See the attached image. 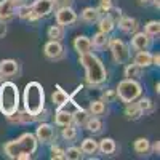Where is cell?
I'll list each match as a JSON object with an SVG mask.
<instances>
[{
    "mask_svg": "<svg viewBox=\"0 0 160 160\" xmlns=\"http://www.w3.org/2000/svg\"><path fill=\"white\" fill-rule=\"evenodd\" d=\"M80 64L85 68L87 72V82L91 85H101L106 82L108 78V72L106 68L102 66V62L91 53H85V55H80Z\"/></svg>",
    "mask_w": 160,
    "mask_h": 160,
    "instance_id": "6da1fadb",
    "label": "cell"
},
{
    "mask_svg": "<svg viewBox=\"0 0 160 160\" xmlns=\"http://www.w3.org/2000/svg\"><path fill=\"white\" fill-rule=\"evenodd\" d=\"M45 106V91L38 82H31L24 88V109L32 115H37Z\"/></svg>",
    "mask_w": 160,
    "mask_h": 160,
    "instance_id": "7a4b0ae2",
    "label": "cell"
},
{
    "mask_svg": "<svg viewBox=\"0 0 160 160\" xmlns=\"http://www.w3.org/2000/svg\"><path fill=\"white\" fill-rule=\"evenodd\" d=\"M3 151L10 158H18L21 154L32 155L37 151V138L34 135H31V133H24L18 139L7 142Z\"/></svg>",
    "mask_w": 160,
    "mask_h": 160,
    "instance_id": "3957f363",
    "label": "cell"
},
{
    "mask_svg": "<svg viewBox=\"0 0 160 160\" xmlns=\"http://www.w3.org/2000/svg\"><path fill=\"white\" fill-rule=\"evenodd\" d=\"M2 85V83H0ZM19 108V91L13 82H7L0 87V112L3 115H11L18 112Z\"/></svg>",
    "mask_w": 160,
    "mask_h": 160,
    "instance_id": "277c9868",
    "label": "cell"
},
{
    "mask_svg": "<svg viewBox=\"0 0 160 160\" xmlns=\"http://www.w3.org/2000/svg\"><path fill=\"white\" fill-rule=\"evenodd\" d=\"M117 96L122 99L123 102H133L135 99H138L141 96V85L136 82L135 78H127L122 80L117 87Z\"/></svg>",
    "mask_w": 160,
    "mask_h": 160,
    "instance_id": "5b68a950",
    "label": "cell"
},
{
    "mask_svg": "<svg viewBox=\"0 0 160 160\" xmlns=\"http://www.w3.org/2000/svg\"><path fill=\"white\" fill-rule=\"evenodd\" d=\"M109 48L112 51V56H114V61L118 62V64H125L128 59H130V51H128V47L125 42L118 38H112L109 40Z\"/></svg>",
    "mask_w": 160,
    "mask_h": 160,
    "instance_id": "8992f818",
    "label": "cell"
},
{
    "mask_svg": "<svg viewBox=\"0 0 160 160\" xmlns=\"http://www.w3.org/2000/svg\"><path fill=\"white\" fill-rule=\"evenodd\" d=\"M77 21V13L71 7H61L56 11V22L59 26H71Z\"/></svg>",
    "mask_w": 160,
    "mask_h": 160,
    "instance_id": "52a82bcc",
    "label": "cell"
},
{
    "mask_svg": "<svg viewBox=\"0 0 160 160\" xmlns=\"http://www.w3.org/2000/svg\"><path fill=\"white\" fill-rule=\"evenodd\" d=\"M53 7H55L53 0H35L34 5L31 7V11H34L38 18H42V16L50 15V13L53 11Z\"/></svg>",
    "mask_w": 160,
    "mask_h": 160,
    "instance_id": "ba28073f",
    "label": "cell"
},
{
    "mask_svg": "<svg viewBox=\"0 0 160 160\" xmlns=\"http://www.w3.org/2000/svg\"><path fill=\"white\" fill-rule=\"evenodd\" d=\"M35 136H37V141L48 144V142H51L53 139H55V130H53V127L48 125V123H40L37 127Z\"/></svg>",
    "mask_w": 160,
    "mask_h": 160,
    "instance_id": "9c48e42d",
    "label": "cell"
},
{
    "mask_svg": "<svg viewBox=\"0 0 160 160\" xmlns=\"http://www.w3.org/2000/svg\"><path fill=\"white\" fill-rule=\"evenodd\" d=\"M43 53L48 59H59L62 58V45L58 40H50L43 48Z\"/></svg>",
    "mask_w": 160,
    "mask_h": 160,
    "instance_id": "30bf717a",
    "label": "cell"
},
{
    "mask_svg": "<svg viewBox=\"0 0 160 160\" xmlns=\"http://www.w3.org/2000/svg\"><path fill=\"white\" fill-rule=\"evenodd\" d=\"M149 37L151 35L144 34V32L136 34L135 37L131 38V47L135 48V50H138V51H146V50L151 47V38Z\"/></svg>",
    "mask_w": 160,
    "mask_h": 160,
    "instance_id": "8fae6325",
    "label": "cell"
},
{
    "mask_svg": "<svg viewBox=\"0 0 160 160\" xmlns=\"http://www.w3.org/2000/svg\"><path fill=\"white\" fill-rule=\"evenodd\" d=\"M16 5L11 0H2L0 2V21H8L15 15Z\"/></svg>",
    "mask_w": 160,
    "mask_h": 160,
    "instance_id": "7c38bea8",
    "label": "cell"
},
{
    "mask_svg": "<svg viewBox=\"0 0 160 160\" xmlns=\"http://www.w3.org/2000/svg\"><path fill=\"white\" fill-rule=\"evenodd\" d=\"M91 40L85 35H78L75 40H74V48L78 55H85V53H90L91 50Z\"/></svg>",
    "mask_w": 160,
    "mask_h": 160,
    "instance_id": "4fadbf2b",
    "label": "cell"
},
{
    "mask_svg": "<svg viewBox=\"0 0 160 160\" xmlns=\"http://www.w3.org/2000/svg\"><path fill=\"white\" fill-rule=\"evenodd\" d=\"M18 72V62L13 59H3L0 62V74L3 77H11Z\"/></svg>",
    "mask_w": 160,
    "mask_h": 160,
    "instance_id": "5bb4252c",
    "label": "cell"
},
{
    "mask_svg": "<svg viewBox=\"0 0 160 160\" xmlns=\"http://www.w3.org/2000/svg\"><path fill=\"white\" fill-rule=\"evenodd\" d=\"M135 64H138L139 68H149V66H152V55L148 50L139 51L135 56Z\"/></svg>",
    "mask_w": 160,
    "mask_h": 160,
    "instance_id": "9a60e30c",
    "label": "cell"
},
{
    "mask_svg": "<svg viewBox=\"0 0 160 160\" xmlns=\"http://www.w3.org/2000/svg\"><path fill=\"white\" fill-rule=\"evenodd\" d=\"M115 149H117L115 141H114V139H111V138H104V139L98 144V151H101V152H102V154H106V155L114 154V152H115Z\"/></svg>",
    "mask_w": 160,
    "mask_h": 160,
    "instance_id": "2e32d148",
    "label": "cell"
},
{
    "mask_svg": "<svg viewBox=\"0 0 160 160\" xmlns=\"http://www.w3.org/2000/svg\"><path fill=\"white\" fill-rule=\"evenodd\" d=\"M135 151H136V154H139V155H146V154H149V151H151V142L146 139V138H138L136 141H135Z\"/></svg>",
    "mask_w": 160,
    "mask_h": 160,
    "instance_id": "e0dca14e",
    "label": "cell"
},
{
    "mask_svg": "<svg viewBox=\"0 0 160 160\" xmlns=\"http://www.w3.org/2000/svg\"><path fill=\"white\" fill-rule=\"evenodd\" d=\"M125 115L128 120H138L142 115V111L138 108V104H131L127 102V108H125Z\"/></svg>",
    "mask_w": 160,
    "mask_h": 160,
    "instance_id": "ac0fdd59",
    "label": "cell"
},
{
    "mask_svg": "<svg viewBox=\"0 0 160 160\" xmlns=\"http://www.w3.org/2000/svg\"><path fill=\"white\" fill-rule=\"evenodd\" d=\"M80 151H82V154H88V155L96 154V151H98V142L93 139V138H87V139L82 142V148H80Z\"/></svg>",
    "mask_w": 160,
    "mask_h": 160,
    "instance_id": "d6986e66",
    "label": "cell"
},
{
    "mask_svg": "<svg viewBox=\"0 0 160 160\" xmlns=\"http://www.w3.org/2000/svg\"><path fill=\"white\" fill-rule=\"evenodd\" d=\"M118 26H120V29H122L123 32H133V31H136L138 22H136V19H133V18H122L118 21Z\"/></svg>",
    "mask_w": 160,
    "mask_h": 160,
    "instance_id": "ffe728a7",
    "label": "cell"
},
{
    "mask_svg": "<svg viewBox=\"0 0 160 160\" xmlns=\"http://www.w3.org/2000/svg\"><path fill=\"white\" fill-rule=\"evenodd\" d=\"M55 122H56V125H59V127H66V125L72 123V115L58 109L56 114H55Z\"/></svg>",
    "mask_w": 160,
    "mask_h": 160,
    "instance_id": "44dd1931",
    "label": "cell"
},
{
    "mask_svg": "<svg viewBox=\"0 0 160 160\" xmlns=\"http://www.w3.org/2000/svg\"><path fill=\"white\" fill-rule=\"evenodd\" d=\"M58 109H59V111H64V112H68V114H71V115H74L78 109H82V108H80L77 102H74V101L69 98L68 101H64L61 106H58Z\"/></svg>",
    "mask_w": 160,
    "mask_h": 160,
    "instance_id": "7402d4cb",
    "label": "cell"
},
{
    "mask_svg": "<svg viewBox=\"0 0 160 160\" xmlns=\"http://www.w3.org/2000/svg\"><path fill=\"white\" fill-rule=\"evenodd\" d=\"M141 74H142V68H139L135 62L128 64L125 68V77L127 78H138V77H141Z\"/></svg>",
    "mask_w": 160,
    "mask_h": 160,
    "instance_id": "603a6c76",
    "label": "cell"
},
{
    "mask_svg": "<svg viewBox=\"0 0 160 160\" xmlns=\"http://www.w3.org/2000/svg\"><path fill=\"white\" fill-rule=\"evenodd\" d=\"M68 99H69V95L59 87L55 90V93H53V102H55L56 106H61L64 101H68Z\"/></svg>",
    "mask_w": 160,
    "mask_h": 160,
    "instance_id": "cb8c5ba5",
    "label": "cell"
},
{
    "mask_svg": "<svg viewBox=\"0 0 160 160\" xmlns=\"http://www.w3.org/2000/svg\"><path fill=\"white\" fill-rule=\"evenodd\" d=\"M98 15H99V13H98L96 8H85L82 11V19L85 22H95L98 19Z\"/></svg>",
    "mask_w": 160,
    "mask_h": 160,
    "instance_id": "d4e9b609",
    "label": "cell"
},
{
    "mask_svg": "<svg viewBox=\"0 0 160 160\" xmlns=\"http://www.w3.org/2000/svg\"><path fill=\"white\" fill-rule=\"evenodd\" d=\"M85 125H87V130L88 131H91V133H98V131H101V128H102V122L99 118H90L88 117V120L85 122Z\"/></svg>",
    "mask_w": 160,
    "mask_h": 160,
    "instance_id": "484cf974",
    "label": "cell"
},
{
    "mask_svg": "<svg viewBox=\"0 0 160 160\" xmlns=\"http://www.w3.org/2000/svg\"><path fill=\"white\" fill-rule=\"evenodd\" d=\"M109 43V38H108V34H104V32H98L95 37H93V42H91V45H95V47H98V48H102V47H106Z\"/></svg>",
    "mask_w": 160,
    "mask_h": 160,
    "instance_id": "4316f807",
    "label": "cell"
},
{
    "mask_svg": "<svg viewBox=\"0 0 160 160\" xmlns=\"http://www.w3.org/2000/svg\"><path fill=\"white\" fill-rule=\"evenodd\" d=\"M114 29V19L111 16H106L102 19H99V31L104 34H109Z\"/></svg>",
    "mask_w": 160,
    "mask_h": 160,
    "instance_id": "83f0119b",
    "label": "cell"
},
{
    "mask_svg": "<svg viewBox=\"0 0 160 160\" xmlns=\"http://www.w3.org/2000/svg\"><path fill=\"white\" fill-rule=\"evenodd\" d=\"M88 112L87 111H83V109H78L74 115H72V122L75 123V125H85V122L88 120Z\"/></svg>",
    "mask_w": 160,
    "mask_h": 160,
    "instance_id": "f1b7e54d",
    "label": "cell"
},
{
    "mask_svg": "<svg viewBox=\"0 0 160 160\" xmlns=\"http://www.w3.org/2000/svg\"><path fill=\"white\" fill-rule=\"evenodd\" d=\"M104 111H106L104 101H93V102L90 104V112H91L93 115H101Z\"/></svg>",
    "mask_w": 160,
    "mask_h": 160,
    "instance_id": "f546056e",
    "label": "cell"
},
{
    "mask_svg": "<svg viewBox=\"0 0 160 160\" xmlns=\"http://www.w3.org/2000/svg\"><path fill=\"white\" fill-rule=\"evenodd\" d=\"M75 136H77V130H75V127H72L71 123L66 125V127L62 128V138H64L66 141H72V139H75Z\"/></svg>",
    "mask_w": 160,
    "mask_h": 160,
    "instance_id": "4dcf8cb0",
    "label": "cell"
},
{
    "mask_svg": "<svg viewBox=\"0 0 160 160\" xmlns=\"http://www.w3.org/2000/svg\"><path fill=\"white\" fill-rule=\"evenodd\" d=\"M48 37L51 38V40H59L62 38V28L58 24V26H51V28L48 29Z\"/></svg>",
    "mask_w": 160,
    "mask_h": 160,
    "instance_id": "1f68e13d",
    "label": "cell"
},
{
    "mask_svg": "<svg viewBox=\"0 0 160 160\" xmlns=\"http://www.w3.org/2000/svg\"><path fill=\"white\" fill-rule=\"evenodd\" d=\"M146 34L148 35H158L160 34V22L158 21H149L146 24Z\"/></svg>",
    "mask_w": 160,
    "mask_h": 160,
    "instance_id": "d6a6232c",
    "label": "cell"
},
{
    "mask_svg": "<svg viewBox=\"0 0 160 160\" xmlns=\"http://www.w3.org/2000/svg\"><path fill=\"white\" fill-rule=\"evenodd\" d=\"M64 155L69 160H80L82 158V151L77 149V148H69L68 151H64Z\"/></svg>",
    "mask_w": 160,
    "mask_h": 160,
    "instance_id": "836d02e7",
    "label": "cell"
},
{
    "mask_svg": "<svg viewBox=\"0 0 160 160\" xmlns=\"http://www.w3.org/2000/svg\"><path fill=\"white\" fill-rule=\"evenodd\" d=\"M15 11L18 13V16H19V18L26 19V18L29 16V13H31V7H29V5H21V7H18Z\"/></svg>",
    "mask_w": 160,
    "mask_h": 160,
    "instance_id": "e575fe53",
    "label": "cell"
},
{
    "mask_svg": "<svg viewBox=\"0 0 160 160\" xmlns=\"http://www.w3.org/2000/svg\"><path fill=\"white\" fill-rule=\"evenodd\" d=\"M138 104V108L142 111V112H146V111H151L152 109V101L151 99H148V98H142L139 102H136Z\"/></svg>",
    "mask_w": 160,
    "mask_h": 160,
    "instance_id": "d590c367",
    "label": "cell"
},
{
    "mask_svg": "<svg viewBox=\"0 0 160 160\" xmlns=\"http://www.w3.org/2000/svg\"><path fill=\"white\" fill-rule=\"evenodd\" d=\"M51 158H66L64 151L59 149L58 146H53V148H51Z\"/></svg>",
    "mask_w": 160,
    "mask_h": 160,
    "instance_id": "8d00e7d4",
    "label": "cell"
},
{
    "mask_svg": "<svg viewBox=\"0 0 160 160\" xmlns=\"http://www.w3.org/2000/svg\"><path fill=\"white\" fill-rule=\"evenodd\" d=\"M115 96H117V91H114V90H111V91H106L104 95H102V101H106V102H111L112 99H115Z\"/></svg>",
    "mask_w": 160,
    "mask_h": 160,
    "instance_id": "74e56055",
    "label": "cell"
},
{
    "mask_svg": "<svg viewBox=\"0 0 160 160\" xmlns=\"http://www.w3.org/2000/svg\"><path fill=\"white\" fill-rule=\"evenodd\" d=\"M99 3H101V8L106 11H109L112 8V0H99Z\"/></svg>",
    "mask_w": 160,
    "mask_h": 160,
    "instance_id": "f35d334b",
    "label": "cell"
},
{
    "mask_svg": "<svg viewBox=\"0 0 160 160\" xmlns=\"http://www.w3.org/2000/svg\"><path fill=\"white\" fill-rule=\"evenodd\" d=\"M53 3L58 5V7H69L71 0H53Z\"/></svg>",
    "mask_w": 160,
    "mask_h": 160,
    "instance_id": "ab89813d",
    "label": "cell"
},
{
    "mask_svg": "<svg viewBox=\"0 0 160 160\" xmlns=\"http://www.w3.org/2000/svg\"><path fill=\"white\" fill-rule=\"evenodd\" d=\"M7 34V26L5 21H0V38H3V35Z\"/></svg>",
    "mask_w": 160,
    "mask_h": 160,
    "instance_id": "60d3db41",
    "label": "cell"
},
{
    "mask_svg": "<svg viewBox=\"0 0 160 160\" xmlns=\"http://www.w3.org/2000/svg\"><path fill=\"white\" fill-rule=\"evenodd\" d=\"M152 64L154 66H160V56H158V53H157V55H152Z\"/></svg>",
    "mask_w": 160,
    "mask_h": 160,
    "instance_id": "b9f144b4",
    "label": "cell"
},
{
    "mask_svg": "<svg viewBox=\"0 0 160 160\" xmlns=\"http://www.w3.org/2000/svg\"><path fill=\"white\" fill-rule=\"evenodd\" d=\"M152 149H154V152H155V154H158V152H160V142H158V141L152 146Z\"/></svg>",
    "mask_w": 160,
    "mask_h": 160,
    "instance_id": "7bdbcfd3",
    "label": "cell"
},
{
    "mask_svg": "<svg viewBox=\"0 0 160 160\" xmlns=\"http://www.w3.org/2000/svg\"><path fill=\"white\" fill-rule=\"evenodd\" d=\"M31 157H32V155H29V154H21V155H19L18 158H22V160H28V158H31Z\"/></svg>",
    "mask_w": 160,
    "mask_h": 160,
    "instance_id": "ee69618b",
    "label": "cell"
},
{
    "mask_svg": "<svg viewBox=\"0 0 160 160\" xmlns=\"http://www.w3.org/2000/svg\"><path fill=\"white\" fill-rule=\"evenodd\" d=\"M154 0H139V3L141 5H149V3H152Z\"/></svg>",
    "mask_w": 160,
    "mask_h": 160,
    "instance_id": "f6af8a7d",
    "label": "cell"
},
{
    "mask_svg": "<svg viewBox=\"0 0 160 160\" xmlns=\"http://www.w3.org/2000/svg\"><path fill=\"white\" fill-rule=\"evenodd\" d=\"M11 2H13V3H15V5H18V3H22V2H24V0H11Z\"/></svg>",
    "mask_w": 160,
    "mask_h": 160,
    "instance_id": "bcb514c9",
    "label": "cell"
},
{
    "mask_svg": "<svg viewBox=\"0 0 160 160\" xmlns=\"http://www.w3.org/2000/svg\"><path fill=\"white\" fill-rule=\"evenodd\" d=\"M152 3H154V5L157 7V8H160V2H158V0H154V2H152Z\"/></svg>",
    "mask_w": 160,
    "mask_h": 160,
    "instance_id": "7dc6e473",
    "label": "cell"
},
{
    "mask_svg": "<svg viewBox=\"0 0 160 160\" xmlns=\"http://www.w3.org/2000/svg\"><path fill=\"white\" fill-rule=\"evenodd\" d=\"M2 80H3V75H2V74H0V83H2Z\"/></svg>",
    "mask_w": 160,
    "mask_h": 160,
    "instance_id": "c3c4849f",
    "label": "cell"
}]
</instances>
